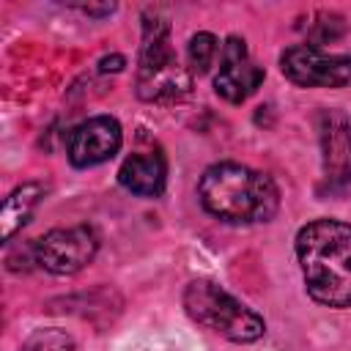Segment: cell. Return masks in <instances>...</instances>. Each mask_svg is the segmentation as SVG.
I'll list each match as a JSON object with an SVG mask.
<instances>
[{
	"instance_id": "cell-9",
	"label": "cell",
	"mask_w": 351,
	"mask_h": 351,
	"mask_svg": "<svg viewBox=\"0 0 351 351\" xmlns=\"http://www.w3.org/2000/svg\"><path fill=\"white\" fill-rule=\"evenodd\" d=\"M318 143L326 181L332 186L351 184V118L343 110L318 112Z\"/></svg>"
},
{
	"instance_id": "cell-16",
	"label": "cell",
	"mask_w": 351,
	"mask_h": 351,
	"mask_svg": "<svg viewBox=\"0 0 351 351\" xmlns=\"http://www.w3.org/2000/svg\"><path fill=\"white\" fill-rule=\"evenodd\" d=\"M80 11H85V14H90V16H107V14L115 11V5H112V3H110V5H80Z\"/></svg>"
},
{
	"instance_id": "cell-13",
	"label": "cell",
	"mask_w": 351,
	"mask_h": 351,
	"mask_svg": "<svg viewBox=\"0 0 351 351\" xmlns=\"http://www.w3.org/2000/svg\"><path fill=\"white\" fill-rule=\"evenodd\" d=\"M19 351H74V340L63 329H36Z\"/></svg>"
},
{
	"instance_id": "cell-1",
	"label": "cell",
	"mask_w": 351,
	"mask_h": 351,
	"mask_svg": "<svg viewBox=\"0 0 351 351\" xmlns=\"http://www.w3.org/2000/svg\"><path fill=\"white\" fill-rule=\"evenodd\" d=\"M296 258L304 288L324 307H351V225L313 219L296 233Z\"/></svg>"
},
{
	"instance_id": "cell-3",
	"label": "cell",
	"mask_w": 351,
	"mask_h": 351,
	"mask_svg": "<svg viewBox=\"0 0 351 351\" xmlns=\"http://www.w3.org/2000/svg\"><path fill=\"white\" fill-rule=\"evenodd\" d=\"M184 310L192 321L233 343H252L266 332V324L255 310H250L244 302H239L211 280H192L186 285Z\"/></svg>"
},
{
	"instance_id": "cell-4",
	"label": "cell",
	"mask_w": 351,
	"mask_h": 351,
	"mask_svg": "<svg viewBox=\"0 0 351 351\" xmlns=\"http://www.w3.org/2000/svg\"><path fill=\"white\" fill-rule=\"evenodd\" d=\"M192 74L178 63L176 52L170 49L167 22H154L145 16L143 25V49H140V69H137V96L145 101H178L189 93Z\"/></svg>"
},
{
	"instance_id": "cell-8",
	"label": "cell",
	"mask_w": 351,
	"mask_h": 351,
	"mask_svg": "<svg viewBox=\"0 0 351 351\" xmlns=\"http://www.w3.org/2000/svg\"><path fill=\"white\" fill-rule=\"evenodd\" d=\"M123 143L121 123L110 115H93L69 134V162L74 167H96L118 154Z\"/></svg>"
},
{
	"instance_id": "cell-15",
	"label": "cell",
	"mask_w": 351,
	"mask_h": 351,
	"mask_svg": "<svg viewBox=\"0 0 351 351\" xmlns=\"http://www.w3.org/2000/svg\"><path fill=\"white\" fill-rule=\"evenodd\" d=\"M123 63H126V60H123L121 55H112V58H101V60H99V69H101V71H121Z\"/></svg>"
},
{
	"instance_id": "cell-10",
	"label": "cell",
	"mask_w": 351,
	"mask_h": 351,
	"mask_svg": "<svg viewBox=\"0 0 351 351\" xmlns=\"http://www.w3.org/2000/svg\"><path fill=\"white\" fill-rule=\"evenodd\" d=\"M118 181L123 189H129L132 195H140V197L162 195L165 181H167V162H165L162 151L145 148V151L129 154L118 170Z\"/></svg>"
},
{
	"instance_id": "cell-7",
	"label": "cell",
	"mask_w": 351,
	"mask_h": 351,
	"mask_svg": "<svg viewBox=\"0 0 351 351\" xmlns=\"http://www.w3.org/2000/svg\"><path fill=\"white\" fill-rule=\"evenodd\" d=\"M261 82H263V69L250 58L244 38L230 36L219 49V71L214 77L217 93L230 104H241L258 90Z\"/></svg>"
},
{
	"instance_id": "cell-2",
	"label": "cell",
	"mask_w": 351,
	"mask_h": 351,
	"mask_svg": "<svg viewBox=\"0 0 351 351\" xmlns=\"http://www.w3.org/2000/svg\"><path fill=\"white\" fill-rule=\"evenodd\" d=\"M200 206L222 222H269L280 208L277 184L247 165L217 162L197 184Z\"/></svg>"
},
{
	"instance_id": "cell-11",
	"label": "cell",
	"mask_w": 351,
	"mask_h": 351,
	"mask_svg": "<svg viewBox=\"0 0 351 351\" xmlns=\"http://www.w3.org/2000/svg\"><path fill=\"white\" fill-rule=\"evenodd\" d=\"M44 197V186L36 181H27L22 186H16L5 200H3V211H0V228H3V239L8 241L25 222H30L33 211L38 208Z\"/></svg>"
},
{
	"instance_id": "cell-5",
	"label": "cell",
	"mask_w": 351,
	"mask_h": 351,
	"mask_svg": "<svg viewBox=\"0 0 351 351\" xmlns=\"http://www.w3.org/2000/svg\"><path fill=\"white\" fill-rule=\"evenodd\" d=\"M280 71L299 88H343L351 82V55H329L313 44H293L280 55Z\"/></svg>"
},
{
	"instance_id": "cell-14",
	"label": "cell",
	"mask_w": 351,
	"mask_h": 351,
	"mask_svg": "<svg viewBox=\"0 0 351 351\" xmlns=\"http://www.w3.org/2000/svg\"><path fill=\"white\" fill-rule=\"evenodd\" d=\"M217 52H219V44H217V36L214 33H195L189 38V63H192V69L197 74H203V71L211 69Z\"/></svg>"
},
{
	"instance_id": "cell-6",
	"label": "cell",
	"mask_w": 351,
	"mask_h": 351,
	"mask_svg": "<svg viewBox=\"0 0 351 351\" xmlns=\"http://www.w3.org/2000/svg\"><path fill=\"white\" fill-rule=\"evenodd\" d=\"M99 250V239L88 225L74 228H55L36 239V263L44 266L49 274L66 277L82 271Z\"/></svg>"
},
{
	"instance_id": "cell-12",
	"label": "cell",
	"mask_w": 351,
	"mask_h": 351,
	"mask_svg": "<svg viewBox=\"0 0 351 351\" xmlns=\"http://www.w3.org/2000/svg\"><path fill=\"white\" fill-rule=\"evenodd\" d=\"M346 33V19L340 14H329V11H318L313 14V22L307 25V36L313 44H329L337 41Z\"/></svg>"
}]
</instances>
